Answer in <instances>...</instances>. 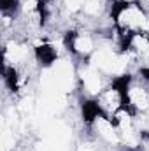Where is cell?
I'll use <instances>...</instances> for the list:
<instances>
[{
    "instance_id": "7a4b0ae2",
    "label": "cell",
    "mask_w": 149,
    "mask_h": 151,
    "mask_svg": "<svg viewBox=\"0 0 149 151\" xmlns=\"http://www.w3.org/2000/svg\"><path fill=\"white\" fill-rule=\"evenodd\" d=\"M98 111L102 116L114 118L119 111H123L126 107V100H125V88H123V79L121 76L112 79L111 83L93 99Z\"/></svg>"
},
{
    "instance_id": "6da1fadb",
    "label": "cell",
    "mask_w": 149,
    "mask_h": 151,
    "mask_svg": "<svg viewBox=\"0 0 149 151\" xmlns=\"http://www.w3.org/2000/svg\"><path fill=\"white\" fill-rule=\"evenodd\" d=\"M123 88H125V100L126 109L133 114H149V81H146L140 74H125Z\"/></svg>"
}]
</instances>
